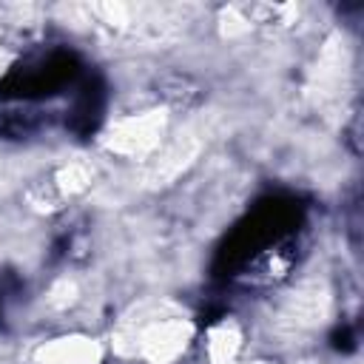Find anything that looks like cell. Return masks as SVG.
I'll return each mask as SVG.
<instances>
[{"instance_id": "cell-3", "label": "cell", "mask_w": 364, "mask_h": 364, "mask_svg": "<svg viewBox=\"0 0 364 364\" xmlns=\"http://www.w3.org/2000/svg\"><path fill=\"white\" fill-rule=\"evenodd\" d=\"M102 347L88 336H60L37 350V364H100Z\"/></svg>"}, {"instance_id": "cell-4", "label": "cell", "mask_w": 364, "mask_h": 364, "mask_svg": "<svg viewBox=\"0 0 364 364\" xmlns=\"http://www.w3.org/2000/svg\"><path fill=\"white\" fill-rule=\"evenodd\" d=\"M242 327L233 318H222L208 330L205 350L210 364H236V355L242 350Z\"/></svg>"}, {"instance_id": "cell-5", "label": "cell", "mask_w": 364, "mask_h": 364, "mask_svg": "<svg viewBox=\"0 0 364 364\" xmlns=\"http://www.w3.org/2000/svg\"><path fill=\"white\" fill-rule=\"evenodd\" d=\"M88 182H91V171H88V165L74 162V165H65V168L57 173L54 188H57L60 193H77V191H82Z\"/></svg>"}, {"instance_id": "cell-2", "label": "cell", "mask_w": 364, "mask_h": 364, "mask_svg": "<svg viewBox=\"0 0 364 364\" xmlns=\"http://www.w3.org/2000/svg\"><path fill=\"white\" fill-rule=\"evenodd\" d=\"M162 136H165V111H142V114L119 119L108 131L105 145L117 156L145 159L148 154L159 151Z\"/></svg>"}, {"instance_id": "cell-1", "label": "cell", "mask_w": 364, "mask_h": 364, "mask_svg": "<svg viewBox=\"0 0 364 364\" xmlns=\"http://www.w3.org/2000/svg\"><path fill=\"white\" fill-rule=\"evenodd\" d=\"M193 327L182 316H162L136 324L131 333V350L148 364H173L191 344Z\"/></svg>"}, {"instance_id": "cell-6", "label": "cell", "mask_w": 364, "mask_h": 364, "mask_svg": "<svg viewBox=\"0 0 364 364\" xmlns=\"http://www.w3.org/2000/svg\"><path fill=\"white\" fill-rule=\"evenodd\" d=\"M74 299H77V284L71 282V279H60V282H54V287L48 290V304H54V307H68V304H74Z\"/></svg>"}]
</instances>
